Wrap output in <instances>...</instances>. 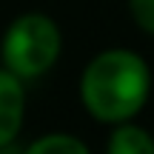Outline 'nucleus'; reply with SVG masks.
<instances>
[{"mask_svg": "<svg viewBox=\"0 0 154 154\" xmlns=\"http://www.w3.org/2000/svg\"><path fill=\"white\" fill-rule=\"evenodd\" d=\"M60 49V26L43 11H26L14 17L11 26L6 29L0 57H3V69H9L11 74H17L20 80H34L57 63Z\"/></svg>", "mask_w": 154, "mask_h": 154, "instance_id": "2", "label": "nucleus"}, {"mask_svg": "<svg viewBox=\"0 0 154 154\" xmlns=\"http://www.w3.org/2000/svg\"><path fill=\"white\" fill-rule=\"evenodd\" d=\"M26 117V88L17 74L0 69V149H9L23 128Z\"/></svg>", "mask_w": 154, "mask_h": 154, "instance_id": "3", "label": "nucleus"}, {"mask_svg": "<svg viewBox=\"0 0 154 154\" xmlns=\"http://www.w3.org/2000/svg\"><path fill=\"white\" fill-rule=\"evenodd\" d=\"M23 154H91V151L74 134H46V137L34 140Z\"/></svg>", "mask_w": 154, "mask_h": 154, "instance_id": "5", "label": "nucleus"}, {"mask_svg": "<svg viewBox=\"0 0 154 154\" xmlns=\"http://www.w3.org/2000/svg\"><path fill=\"white\" fill-rule=\"evenodd\" d=\"M128 9H131L134 23L154 37V0H128Z\"/></svg>", "mask_w": 154, "mask_h": 154, "instance_id": "6", "label": "nucleus"}, {"mask_svg": "<svg viewBox=\"0 0 154 154\" xmlns=\"http://www.w3.org/2000/svg\"><path fill=\"white\" fill-rule=\"evenodd\" d=\"M151 91V69L131 49H106L88 60L80 77V100L100 123H123L143 111Z\"/></svg>", "mask_w": 154, "mask_h": 154, "instance_id": "1", "label": "nucleus"}, {"mask_svg": "<svg viewBox=\"0 0 154 154\" xmlns=\"http://www.w3.org/2000/svg\"><path fill=\"white\" fill-rule=\"evenodd\" d=\"M106 154H154V137L143 126H134L131 120L114 123Z\"/></svg>", "mask_w": 154, "mask_h": 154, "instance_id": "4", "label": "nucleus"}]
</instances>
